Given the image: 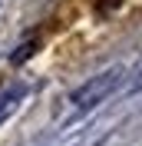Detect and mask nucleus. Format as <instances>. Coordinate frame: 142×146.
Instances as JSON below:
<instances>
[{"instance_id": "f257e3e1", "label": "nucleus", "mask_w": 142, "mask_h": 146, "mask_svg": "<svg viewBox=\"0 0 142 146\" xmlns=\"http://www.w3.org/2000/svg\"><path fill=\"white\" fill-rule=\"evenodd\" d=\"M119 76H122V66H112V70H106V73H99V76H93L89 83L76 86V90H73V96H70V100H73V106L86 110V106H96V103H103L109 93L116 90Z\"/></svg>"}, {"instance_id": "f03ea898", "label": "nucleus", "mask_w": 142, "mask_h": 146, "mask_svg": "<svg viewBox=\"0 0 142 146\" xmlns=\"http://www.w3.org/2000/svg\"><path fill=\"white\" fill-rule=\"evenodd\" d=\"M23 93H27L23 86H13V90H7L3 96H0V123H3L13 110H17V103H20V96H23Z\"/></svg>"}, {"instance_id": "7ed1b4c3", "label": "nucleus", "mask_w": 142, "mask_h": 146, "mask_svg": "<svg viewBox=\"0 0 142 146\" xmlns=\"http://www.w3.org/2000/svg\"><path fill=\"white\" fill-rule=\"evenodd\" d=\"M33 50H36V43H23L17 53L10 56V63H23V60H30V56H33Z\"/></svg>"}]
</instances>
